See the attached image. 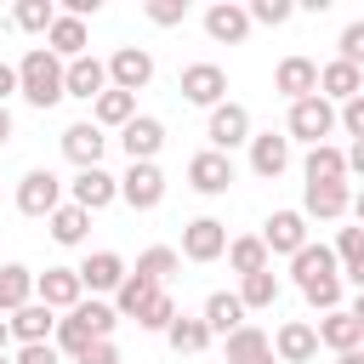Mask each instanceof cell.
<instances>
[{
  "mask_svg": "<svg viewBox=\"0 0 364 364\" xmlns=\"http://www.w3.org/2000/svg\"><path fill=\"white\" fill-rule=\"evenodd\" d=\"M290 17H296L290 0H250V23H262V28H279V23H290Z\"/></svg>",
  "mask_w": 364,
  "mask_h": 364,
  "instance_id": "f6af8a7d",
  "label": "cell"
},
{
  "mask_svg": "<svg viewBox=\"0 0 364 364\" xmlns=\"http://www.w3.org/2000/svg\"><path fill=\"white\" fill-rule=\"evenodd\" d=\"M341 131H347L353 142H364V97H353V102H341Z\"/></svg>",
  "mask_w": 364,
  "mask_h": 364,
  "instance_id": "c3c4849f",
  "label": "cell"
},
{
  "mask_svg": "<svg viewBox=\"0 0 364 364\" xmlns=\"http://www.w3.org/2000/svg\"><path fill=\"white\" fill-rule=\"evenodd\" d=\"M34 301H46L51 313H74L85 301V284H80V267H46L34 279Z\"/></svg>",
  "mask_w": 364,
  "mask_h": 364,
  "instance_id": "52a82bcc",
  "label": "cell"
},
{
  "mask_svg": "<svg viewBox=\"0 0 364 364\" xmlns=\"http://www.w3.org/2000/svg\"><path fill=\"white\" fill-rule=\"evenodd\" d=\"M131 119H136V97H131V91H114V85H108V91L91 102V125H102V131H125Z\"/></svg>",
  "mask_w": 364,
  "mask_h": 364,
  "instance_id": "f1b7e54d",
  "label": "cell"
},
{
  "mask_svg": "<svg viewBox=\"0 0 364 364\" xmlns=\"http://www.w3.org/2000/svg\"><path fill=\"white\" fill-rule=\"evenodd\" d=\"M182 256H188V262H216V256H228V228H222L216 216H193V222L182 228Z\"/></svg>",
  "mask_w": 364,
  "mask_h": 364,
  "instance_id": "e0dca14e",
  "label": "cell"
},
{
  "mask_svg": "<svg viewBox=\"0 0 364 364\" xmlns=\"http://www.w3.org/2000/svg\"><path fill=\"white\" fill-rule=\"evenodd\" d=\"M358 358H364V347H358Z\"/></svg>",
  "mask_w": 364,
  "mask_h": 364,
  "instance_id": "91938a15",
  "label": "cell"
},
{
  "mask_svg": "<svg viewBox=\"0 0 364 364\" xmlns=\"http://www.w3.org/2000/svg\"><path fill=\"white\" fill-rule=\"evenodd\" d=\"M228 267H233L239 279H250V273H267V267H273V256H267L262 233H239V239H228Z\"/></svg>",
  "mask_w": 364,
  "mask_h": 364,
  "instance_id": "4dcf8cb0",
  "label": "cell"
},
{
  "mask_svg": "<svg viewBox=\"0 0 364 364\" xmlns=\"http://www.w3.org/2000/svg\"><path fill=\"white\" fill-rule=\"evenodd\" d=\"M17 136V119H11V108H0V148Z\"/></svg>",
  "mask_w": 364,
  "mask_h": 364,
  "instance_id": "db71d44e",
  "label": "cell"
},
{
  "mask_svg": "<svg viewBox=\"0 0 364 364\" xmlns=\"http://www.w3.org/2000/svg\"><path fill=\"white\" fill-rule=\"evenodd\" d=\"M102 91H108V63H102V57H91V51H85V57H74V63H68V97L97 102Z\"/></svg>",
  "mask_w": 364,
  "mask_h": 364,
  "instance_id": "4316f807",
  "label": "cell"
},
{
  "mask_svg": "<svg viewBox=\"0 0 364 364\" xmlns=\"http://www.w3.org/2000/svg\"><path fill=\"white\" fill-rule=\"evenodd\" d=\"M17 85H23V102L46 114V108H57V102L68 97V63H63L57 51L34 46V51H23V63H17Z\"/></svg>",
  "mask_w": 364,
  "mask_h": 364,
  "instance_id": "6da1fadb",
  "label": "cell"
},
{
  "mask_svg": "<svg viewBox=\"0 0 364 364\" xmlns=\"http://www.w3.org/2000/svg\"><path fill=\"white\" fill-rule=\"evenodd\" d=\"M210 341H216V336H210V324H205V318H188V313H176V324L165 330V347H171L176 358H199Z\"/></svg>",
  "mask_w": 364,
  "mask_h": 364,
  "instance_id": "83f0119b",
  "label": "cell"
},
{
  "mask_svg": "<svg viewBox=\"0 0 364 364\" xmlns=\"http://www.w3.org/2000/svg\"><path fill=\"white\" fill-rule=\"evenodd\" d=\"M222 353H228V364H279V358H273V336L256 330V324L233 330V336L222 341Z\"/></svg>",
  "mask_w": 364,
  "mask_h": 364,
  "instance_id": "484cf974",
  "label": "cell"
},
{
  "mask_svg": "<svg viewBox=\"0 0 364 364\" xmlns=\"http://www.w3.org/2000/svg\"><path fill=\"white\" fill-rule=\"evenodd\" d=\"M125 279H131V267H125L119 250H91V256L80 262V284H85L91 296H114Z\"/></svg>",
  "mask_w": 364,
  "mask_h": 364,
  "instance_id": "4fadbf2b",
  "label": "cell"
},
{
  "mask_svg": "<svg viewBox=\"0 0 364 364\" xmlns=\"http://www.w3.org/2000/svg\"><path fill=\"white\" fill-rule=\"evenodd\" d=\"M353 210V188L347 182H307L301 188V216H318V222H336Z\"/></svg>",
  "mask_w": 364,
  "mask_h": 364,
  "instance_id": "ac0fdd59",
  "label": "cell"
},
{
  "mask_svg": "<svg viewBox=\"0 0 364 364\" xmlns=\"http://www.w3.org/2000/svg\"><path fill=\"white\" fill-rule=\"evenodd\" d=\"M102 148H108V136H102V125H91V119H74V125L63 131V159H68L74 171H97V165H102Z\"/></svg>",
  "mask_w": 364,
  "mask_h": 364,
  "instance_id": "8fae6325",
  "label": "cell"
},
{
  "mask_svg": "<svg viewBox=\"0 0 364 364\" xmlns=\"http://www.w3.org/2000/svg\"><path fill=\"white\" fill-rule=\"evenodd\" d=\"M119 199H125L131 210H159V199H165V171H159V165H125Z\"/></svg>",
  "mask_w": 364,
  "mask_h": 364,
  "instance_id": "7c38bea8",
  "label": "cell"
},
{
  "mask_svg": "<svg viewBox=\"0 0 364 364\" xmlns=\"http://www.w3.org/2000/svg\"><path fill=\"white\" fill-rule=\"evenodd\" d=\"M353 216H358V228H364V188L353 193Z\"/></svg>",
  "mask_w": 364,
  "mask_h": 364,
  "instance_id": "6f0895ef",
  "label": "cell"
},
{
  "mask_svg": "<svg viewBox=\"0 0 364 364\" xmlns=\"http://www.w3.org/2000/svg\"><path fill=\"white\" fill-rule=\"evenodd\" d=\"M119 148H125V159H131V165H154V159H159V148H165V119L136 114V119L119 131Z\"/></svg>",
  "mask_w": 364,
  "mask_h": 364,
  "instance_id": "30bf717a",
  "label": "cell"
},
{
  "mask_svg": "<svg viewBox=\"0 0 364 364\" xmlns=\"http://www.w3.org/2000/svg\"><path fill=\"white\" fill-rule=\"evenodd\" d=\"M51 23H57L51 0H17L11 6V28H23V34H51Z\"/></svg>",
  "mask_w": 364,
  "mask_h": 364,
  "instance_id": "d590c367",
  "label": "cell"
},
{
  "mask_svg": "<svg viewBox=\"0 0 364 364\" xmlns=\"http://www.w3.org/2000/svg\"><path fill=\"white\" fill-rule=\"evenodd\" d=\"M46 51H57L63 63H74V57H85V23H80V17H68V11H57V23H51V34H46Z\"/></svg>",
  "mask_w": 364,
  "mask_h": 364,
  "instance_id": "836d02e7",
  "label": "cell"
},
{
  "mask_svg": "<svg viewBox=\"0 0 364 364\" xmlns=\"http://www.w3.org/2000/svg\"><path fill=\"white\" fill-rule=\"evenodd\" d=\"M250 6H239V0H216V6H205V34L216 40V46H245L250 40Z\"/></svg>",
  "mask_w": 364,
  "mask_h": 364,
  "instance_id": "ba28073f",
  "label": "cell"
},
{
  "mask_svg": "<svg viewBox=\"0 0 364 364\" xmlns=\"http://www.w3.org/2000/svg\"><path fill=\"white\" fill-rule=\"evenodd\" d=\"M273 91L284 97V102H301V97H318V63L313 57H284L279 68H273Z\"/></svg>",
  "mask_w": 364,
  "mask_h": 364,
  "instance_id": "5bb4252c",
  "label": "cell"
},
{
  "mask_svg": "<svg viewBox=\"0 0 364 364\" xmlns=\"http://www.w3.org/2000/svg\"><path fill=\"white\" fill-rule=\"evenodd\" d=\"M6 347H11V324L0 318V358H6Z\"/></svg>",
  "mask_w": 364,
  "mask_h": 364,
  "instance_id": "11a10c76",
  "label": "cell"
},
{
  "mask_svg": "<svg viewBox=\"0 0 364 364\" xmlns=\"http://www.w3.org/2000/svg\"><path fill=\"white\" fill-rule=\"evenodd\" d=\"M74 313H80V318L97 330V341H114V330H119V313H114V301H97V296H91V301H80Z\"/></svg>",
  "mask_w": 364,
  "mask_h": 364,
  "instance_id": "ab89813d",
  "label": "cell"
},
{
  "mask_svg": "<svg viewBox=\"0 0 364 364\" xmlns=\"http://www.w3.org/2000/svg\"><path fill=\"white\" fill-rule=\"evenodd\" d=\"M148 80H154V51H148V46H119V51L108 57V85H114V91H131V97H136Z\"/></svg>",
  "mask_w": 364,
  "mask_h": 364,
  "instance_id": "9c48e42d",
  "label": "cell"
},
{
  "mask_svg": "<svg viewBox=\"0 0 364 364\" xmlns=\"http://www.w3.org/2000/svg\"><path fill=\"white\" fill-rule=\"evenodd\" d=\"M159 290H165V284H154V279L131 273V279L114 290V313H119V318H142V313H148V301H154Z\"/></svg>",
  "mask_w": 364,
  "mask_h": 364,
  "instance_id": "e575fe53",
  "label": "cell"
},
{
  "mask_svg": "<svg viewBox=\"0 0 364 364\" xmlns=\"http://www.w3.org/2000/svg\"><path fill=\"white\" fill-rule=\"evenodd\" d=\"M301 176H307V182H347V148H336V142H318V148H307V159H301Z\"/></svg>",
  "mask_w": 364,
  "mask_h": 364,
  "instance_id": "f546056e",
  "label": "cell"
},
{
  "mask_svg": "<svg viewBox=\"0 0 364 364\" xmlns=\"http://www.w3.org/2000/svg\"><path fill=\"white\" fill-rule=\"evenodd\" d=\"M142 17L159 23V28H176V23H188V0H148Z\"/></svg>",
  "mask_w": 364,
  "mask_h": 364,
  "instance_id": "ee69618b",
  "label": "cell"
},
{
  "mask_svg": "<svg viewBox=\"0 0 364 364\" xmlns=\"http://www.w3.org/2000/svg\"><path fill=\"white\" fill-rule=\"evenodd\" d=\"M188 188H193V193H205V199H216V193H228V188H233V154H216V148H199V154L188 159Z\"/></svg>",
  "mask_w": 364,
  "mask_h": 364,
  "instance_id": "8992f818",
  "label": "cell"
},
{
  "mask_svg": "<svg viewBox=\"0 0 364 364\" xmlns=\"http://www.w3.org/2000/svg\"><path fill=\"white\" fill-rule=\"evenodd\" d=\"M51 341H57V353L80 358V353H85V347L97 341V330H91V324H85L80 313H63V318H57V336H51Z\"/></svg>",
  "mask_w": 364,
  "mask_h": 364,
  "instance_id": "74e56055",
  "label": "cell"
},
{
  "mask_svg": "<svg viewBox=\"0 0 364 364\" xmlns=\"http://www.w3.org/2000/svg\"><path fill=\"white\" fill-rule=\"evenodd\" d=\"M279 290H284V284H279V273H273V267H267V273L239 279V301H245V313H250V307H273V301H279Z\"/></svg>",
  "mask_w": 364,
  "mask_h": 364,
  "instance_id": "f35d334b",
  "label": "cell"
},
{
  "mask_svg": "<svg viewBox=\"0 0 364 364\" xmlns=\"http://www.w3.org/2000/svg\"><path fill=\"white\" fill-rule=\"evenodd\" d=\"M341 279H347V284H353V290H364V250H358V256H353V262H347V267H341Z\"/></svg>",
  "mask_w": 364,
  "mask_h": 364,
  "instance_id": "816d5d0a",
  "label": "cell"
},
{
  "mask_svg": "<svg viewBox=\"0 0 364 364\" xmlns=\"http://www.w3.org/2000/svg\"><path fill=\"white\" fill-rule=\"evenodd\" d=\"M318 97H330L336 108L353 102V97H364V68H353V63H341V57L318 63Z\"/></svg>",
  "mask_w": 364,
  "mask_h": 364,
  "instance_id": "ffe728a7",
  "label": "cell"
},
{
  "mask_svg": "<svg viewBox=\"0 0 364 364\" xmlns=\"http://www.w3.org/2000/svg\"><path fill=\"white\" fill-rule=\"evenodd\" d=\"M313 353H318V324L290 318V324L273 330V358H279V364H307Z\"/></svg>",
  "mask_w": 364,
  "mask_h": 364,
  "instance_id": "d6986e66",
  "label": "cell"
},
{
  "mask_svg": "<svg viewBox=\"0 0 364 364\" xmlns=\"http://www.w3.org/2000/svg\"><path fill=\"white\" fill-rule=\"evenodd\" d=\"M336 364H364V358L358 353H336Z\"/></svg>",
  "mask_w": 364,
  "mask_h": 364,
  "instance_id": "680465c9",
  "label": "cell"
},
{
  "mask_svg": "<svg viewBox=\"0 0 364 364\" xmlns=\"http://www.w3.org/2000/svg\"><path fill=\"white\" fill-rule=\"evenodd\" d=\"M176 85H182V102H193V108H222L228 102V68L222 63H188Z\"/></svg>",
  "mask_w": 364,
  "mask_h": 364,
  "instance_id": "5b68a950",
  "label": "cell"
},
{
  "mask_svg": "<svg viewBox=\"0 0 364 364\" xmlns=\"http://www.w3.org/2000/svg\"><path fill=\"white\" fill-rule=\"evenodd\" d=\"M176 267H182V250H171V245H148V250L136 256V267H131V273H142V279L165 284V279H171Z\"/></svg>",
  "mask_w": 364,
  "mask_h": 364,
  "instance_id": "8d00e7d4",
  "label": "cell"
},
{
  "mask_svg": "<svg viewBox=\"0 0 364 364\" xmlns=\"http://www.w3.org/2000/svg\"><path fill=\"white\" fill-rule=\"evenodd\" d=\"M205 324H210V336H233V330H245L250 318H245V301H239V290H210L205 296V313H199Z\"/></svg>",
  "mask_w": 364,
  "mask_h": 364,
  "instance_id": "603a6c76",
  "label": "cell"
},
{
  "mask_svg": "<svg viewBox=\"0 0 364 364\" xmlns=\"http://www.w3.org/2000/svg\"><path fill=\"white\" fill-rule=\"evenodd\" d=\"M171 324H176V301H171V290H159V296L148 301V313L136 318V330H154V336H165Z\"/></svg>",
  "mask_w": 364,
  "mask_h": 364,
  "instance_id": "b9f144b4",
  "label": "cell"
},
{
  "mask_svg": "<svg viewBox=\"0 0 364 364\" xmlns=\"http://www.w3.org/2000/svg\"><path fill=\"white\" fill-rule=\"evenodd\" d=\"M341 290H347V279L336 273V279H318V284H307L301 296H307V307L324 318V313H336V307H341Z\"/></svg>",
  "mask_w": 364,
  "mask_h": 364,
  "instance_id": "60d3db41",
  "label": "cell"
},
{
  "mask_svg": "<svg viewBox=\"0 0 364 364\" xmlns=\"http://www.w3.org/2000/svg\"><path fill=\"white\" fill-rule=\"evenodd\" d=\"M0 364H11V358H0Z\"/></svg>",
  "mask_w": 364,
  "mask_h": 364,
  "instance_id": "94428289",
  "label": "cell"
},
{
  "mask_svg": "<svg viewBox=\"0 0 364 364\" xmlns=\"http://www.w3.org/2000/svg\"><path fill=\"white\" fill-rule=\"evenodd\" d=\"M205 136H210V148L216 154H233V148H250V108L245 102H222V108H210V119H205Z\"/></svg>",
  "mask_w": 364,
  "mask_h": 364,
  "instance_id": "277c9868",
  "label": "cell"
},
{
  "mask_svg": "<svg viewBox=\"0 0 364 364\" xmlns=\"http://www.w3.org/2000/svg\"><path fill=\"white\" fill-rule=\"evenodd\" d=\"M347 176H364V142L347 148Z\"/></svg>",
  "mask_w": 364,
  "mask_h": 364,
  "instance_id": "f5cc1de1",
  "label": "cell"
},
{
  "mask_svg": "<svg viewBox=\"0 0 364 364\" xmlns=\"http://www.w3.org/2000/svg\"><path fill=\"white\" fill-rule=\"evenodd\" d=\"M63 205V176L57 171H46V165H34V171H23V182H17V210L23 216H34V222H51V210Z\"/></svg>",
  "mask_w": 364,
  "mask_h": 364,
  "instance_id": "3957f363",
  "label": "cell"
},
{
  "mask_svg": "<svg viewBox=\"0 0 364 364\" xmlns=\"http://www.w3.org/2000/svg\"><path fill=\"white\" fill-rule=\"evenodd\" d=\"M74 364H119V347H114V341H91Z\"/></svg>",
  "mask_w": 364,
  "mask_h": 364,
  "instance_id": "681fc988",
  "label": "cell"
},
{
  "mask_svg": "<svg viewBox=\"0 0 364 364\" xmlns=\"http://www.w3.org/2000/svg\"><path fill=\"white\" fill-rule=\"evenodd\" d=\"M336 57H341V63H353V68H364V17H353V23L341 28V40H336Z\"/></svg>",
  "mask_w": 364,
  "mask_h": 364,
  "instance_id": "7bdbcfd3",
  "label": "cell"
},
{
  "mask_svg": "<svg viewBox=\"0 0 364 364\" xmlns=\"http://www.w3.org/2000/svg\"><path fill=\"white\" fill-rule=\"evenodd\" d=\"M336 125H341V108L330 97H301V102H290V119H284L290 142H307V148H318Z\"/></svg>",
  "mask_w": 364,
  "mask_h": 364,
  "instance_id": "7a4b0ae2",
  "label": "cell"
},
{
  "mask_svg": "<svg viewBox=\"0 0 364 364\" xmlns=\"http://www.w3.org/2000/svg\"><path fill=\"white\" fill-rule=\"evenodd\" d=\"M250 171H256L262 182L284 176V171H290V136H279V131H256V136H250Z\"/></svg>",
  "mask_w": 364,
  "mask_h": 364,
  "instance_id": "44dd1931",
  "label": "cell"
},
{
  "mask_svg": "<svg viewBox=\"0 0 364 364\" xmlns=\"http://www.w3.org/2000/svg\"><path fill=\"white\" fill-rule=\"evenodd\" d=\"M347 313H353V318H358V324H364V290H358V296H353V307H347Z\"/></svg>",
  "mask_w": 364,
  "mask_h": 364,
  "instance_id": "9f6ffc18",
  "label": "cell"
},
{
  "mask_svg": "<svg viewBox=\"0 0 364 364\" xmlns=\"http://www.w3.org/2000/svg\"><path fill=\"white\" fill-rule=\"evenodd\" d=\"M11 364H63V353H57V341H28V347H17Z\"/></svg>",
  "mask_w": 364,
  "mask_h": 364,
  "instance_id": "bcb514c9",
  "label": "cell"
},
{
  "mask_svg": "<svg viewBox=\"0 0 364 364\" xmlns=\"http://www.w3.org/2000/svg\"><path fill=\"white\" fill-rule=\"evenodd\" d=\"M6 97H23V85H17V63H0V108H6Z\"/></svg>",
  "mask_w": 364,
  "mask_h": 364,
  "instance_id": "f907efd6",
  "label": "cell"
},
{
  "mask_svg": "<svg viewBox=\"0 0 364 364\" xmlns=\"http://www.w3.org/2000/svg\"><path fill=\"white\" fill-rule=\"evenodd\" d=\"M6 324H11V341H17V347H28V341H51V336H57V313H51L46 301L17 307Z\"/></svg>",
  "mask_w": 364,
  "mask_h": 364,
  "instance_id": "cb8c5ba5",
  "label": "cell"
},
{
  "mask_svg": "<svg viewBox=\"0 0 364 364\" xmlns=\"http://www.w3.org/2000/svg\"><path fill=\"white\" fill-rule=\"evenodd\" d=\"M318 347H330V353H358V347H364V324H358L347 307H336V313L318 318Z\"/></svg>",
  "mask_w": 364,
  "mask_h": 364,
  "instance_id": "d4e9b609",
  "label": "cell"
},
{
  "mask_svg": "<svg viewBox=\"0 0 364 364\" xmlns=\"http://www.w3.org/2000/svg\"><path fill=\"white\" fill-rule=\"evenodd\" d=\"M34 279H40V273H28L23 262H0V313L28 307V301H34Z\"/></svg>",
  "mask_w": 364,
  "mask_h": 364,
  "instance_id": "1f68e13d",
  "label": "cell"
},
{
  "mask_svg": "<svg viewBox=\"0 0 364 364\" xmlns=\"http://www.w3.org/2000/svg\"><path fill=\"white\" fill-rule=\"evenodd\" d=\"M262 245H267V256H296L307 245V216L301 210H273L262 222Z\"/></svg>",
  "mask_w": 364,
  "mask_h": 364,
  "instance_id": "2e32d148",
  "label": "cell"
},
{
  "mask_svg": "<svg viewBox=\"0 0 364 364\" xmlns=\"http://www.w3.org/2000/svg\"><path fill=\"white\" fill-rule=\"evenodd\" d=\"M336 273H341L336 245H313V239H307V245L290 256V279H296L301 290H307V284H318V279H336Z\"/></svg>",
  "mask_w": 364,
  "mask_h": 364,
  "instance_id": "7402d4cb",
  "label": "cell"
},
{
  "mask_svg": "<svg viewBox=\"0 0 364 364\" xmlns=\"http://www.w3.org/2000/svg\"><path fill=\"white\" fill-rule=\"evenodd\" d=\"M358 250H364V228H341V233H336V262L347 267Z\"/></svg>",
  "mask_w": 364,
  "mask_h": 364,
  "instance_id": "7dc6e473",
  "label": "cell"
},
{
  "mask_svg": "<svg viewBox=\"0 0 364 364\" xmlns=\"http://www.w3.org/2000/svg\"><path fill=\"white\" fill-rule=\"evenodd\" d=\"M68 199H74L80 210H91V216H97V210H108V205L119 199V176H108L102 165H97V171H74Z\"/></svg>",
  "mask_w": 364,
  "mask_h": 364,
  "instance_id": "9a60e30c",
  "label": "cell"
},
{
  "mask_svg": "<svg viewBox=\"0 0 364 364\" xmlns=\"http://www.w3.org/2000/svg\"><path fill=\"white\" fill-rule=\"evenodd\" d=\"M46 228H51V239H57V245H68V250H74V245H85V233H91V210H80L74 199H63V205L51 210V222H46Z\"/></svg>",
  "mask_w": 364,
  "mask_h": 364,
  "instance_id": "d6a6232c",
  "label": "cell"
}]
</instances>
